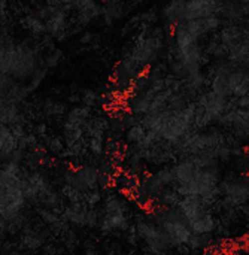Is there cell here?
Wrapping results in <instances>:
<instances>
[{"label":"cell","instance_id":"cell-1","mask_svg":"<svg viewBox=\"0 0 249 255\" xmlns=\"http://www.w3.org/2000/svg\"><path fill=\"white\" fill-rule=\"evenodd\" d=\"M134 212L131 199L121 193L109 190L105 193L100 203V218L97 230L106 238H124L127 230L133 226Z\"/></svg>","mask_w":249,"mask_h":255},{"label":"cell","instance_id":"cell-2","mask_svg":"<svg viewBox=\"0 0 249 255\" xmlns=\"http://www.w3.org/2000/svg\"><path fill=\"white\" fill-rule=\"evenodd\" d=\"M149 212L152 214L155 223L163 229V232L169 238L172 250L188 247L193 238V232L176 208H157L151 209Z\"/></svg>","mask_w":249,"mask_h":255},{"label":"cell","instance_id":"cell-3","mask_svg":"<svg viewBox=\"0 0 249 255\" xmlns=\"http://www.w3.org/2000/svg\"><path fill=\"white\" fill-rule=\"evenodd\" d=\"M134 230L137 233L139 242L143 245L145 251H172V245L163 229L155 223L149 211H140L134 214L133 220Z\"/></svg>","mask_w":249,"mask_h":255},{"label":"cell","instance_id":"cell-4","mask_svg":"<svg viewBox=\"0 0 249 255\" xmlns=\"http://www.w3.org/2000/svg\"><path fill=\"white\" fill-rule=\"evenodd\" d=\"M221 25H223L221 16H208L200 19L182 21L173 27V45L182 48L193 43H200L203 37L218 31Z\"/></svg>","mask_w":249,"mask_h":255},{"label":"cell","instance_id":"cell-5","mask_svg":"<svg viewBox=\"0 0 249 255\" xmlns=\"http://www.w3.org/2000/svg\"><path fill=\"white\" fill-rule=\"evenodd\" d=\"M45 22V33H48L51 37L57 39V40H63L66 39L67 34V12H66V6L57 7L52 15L43 21Z\"/></svg>","mask_w":249,"mask_h":255},{"label":"cell","instance_id":"cell-6","mask_svg":"<svg viewBox=\"0 0 249 255\" xmlns=\"http://www.w3.org/2000/svg\"><path fill=\"white\" fill-rule=\"evenodd\" d=\"M19 244L24 250L28 251H37L45 247L46 244V233H43L40 229L34 227H25L21 230L19 236Z\"/></svg>","mask_w":249,"mask_h":255},{"label":"cell","instance_id":"cell-7","mask_svg":"<svg viewBox=\"0 0 249 255\" xmlns=\"http://www.w3.org/2000/svg\"><path fill=\"white\" fill-rule=\"evenodd\" d=\"M217 227H218V218L212 211H208L206 214H203L200 218H197L190 224L193 235H199V236H214Z\"/></svg>","mask_w":249,"mask_h":255},{"label":"cell","instance_id":"cell-8","mask_svg":"<svg viewBox=\"0 0 249 255\" xmlns=\"http://www.w3.org/2000/svg\"><path fill=\"white\" fill-rule=\"evenodd\" d=\"M185 3L187 0H170L164 4V7L161 9V16L169 27L173 28L175 25L184 21Z\"/></svg>","mask_w":249,"mask_h":255},{"label":"cell","instance_id":"cell-9","mask_svg":"<svg viewBox=\"0 0 249 255\" xmlns=\"http://www.w3.org/2000/svg\"><path fill=\"white\" fill-rule=\"evenodd\" d=\"M21 25L25 31L31 33V36L39 37L45 34V22L37 15H25L21 18Z\"/></svg>","mask_w":249,"mask_h":255},{"label":"cell","instance_id":"cell-10","mask_svg":"<svg viewBox=\"0 0 249 255\" xmlns=\"http://www.w3.org/2000/svg\"><path fill=\"white\" fill-rule=\"evenodd\" d=\"M43 112L48 115V117H60V115H64L66 114V106L60 102H55V100H45L43 103Z\"/></svg>","mask_w":249,"mask_h":255},{"label":"cell","instance_id":"cell-11","mask_svg":"<svg viewBox=\"0 0 249 255\" xmlns=\"http://www.w3.org/2000/svg\"><path fill=\"white\" fill-rule=\"evenodd\" d=\"M81 102L84 106H88V108H94V106H99L100 102H102V96L94 91V90H84L82 94L79 96Z\"/></svg>","mask_w":249,"mask_h":255},{"label":"cell","instance_id":"cell-12","mask_svg":"<svg viewBox=\"0 0 249 255\" xmlns=\"http://www.w3.org/2000/svg\"><path fill=\"white\" fill-rule=\"evenodd\" d=\"M61 60V52L60 51H57V49H54V51H51V54L45 58V69H51V67H55L57 64H58V61Z\"/></svg>","mask_w":249,"mask_h":255},{"label":"cell","instance_id":"cell-13","mask_svg":"<svg viewBox=\"0 0 249 255\" xmlns=\"http://www.w3.org/2000/svg\"><path fill=\"white\" fill-rule=\"evenodd\" d=\"M105 255H124V254H123V251H121V250H120L118 247L112 245V247H109V248L106 250Z\"/></svg>","mask_w":249,"mask_h":255},{"label":"cell","instance_id":"cell-14","mask_svg":"<svg viewBox=\"0 0 249 255\" xmlns=\"http://www.w3.org/2000/svg\"><path fill=\"white\" fill-rule=\"evenodd\" d=\"M7 10V0H0V18L6 15Z\"/></svg>","mask_w":249,"mask_h":255},{"label":"cell","instance_id":"cell-15","mask_svg":"<svg viewBox=\"0 0 249 255\" xmlns=\"http://www.w3.org/2000/svg\"><path fill=\"white\" fill-rule=\"evenodd\" d=\"M143 255H175L170 254V251H143Z\"/></svg>","mask_w":249,"mask_h":255},{"label":"cell","instance_id":"cell-16","mask_svg":"<svg viewBox=\"0 0 249 255\" xmlns=\"http://www.w3.org/2000/svg\"><path fill=\"white\" fill-rule=\"evenodd\" d=\"M91 39H93V34H91V33H84V36L79 39V42H81V43H90Z\"/></svg>","mask_w":249,"mask_h":255}]
</instances>
